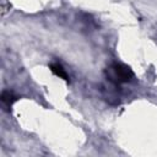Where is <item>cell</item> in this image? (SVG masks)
<instances>
[{
    "mask_svg": "<svg viewBox=\"0 0 157 157\" xmlns=\"http://www.w3.org/2000/svg\"><path fill=\"white\" fill-rule=\"evenodd\" d=\"M110 76L117 81V82H128L132 78L134 74L131 71V69L124 64L120 63H115L110 66Z\"/></svg>",
    "mask_w": 157,
    "mask_h": 157,
    "instance_id": "obj_1",
    "label": "cell"
},
{
    "mask_svg": "<svg viewBox=\"0 0 157 157\" xmlns=\"http://www.w3.org/2000/svg\"><path fill=\"white\" fill-rule=\"evenodd\" d=\"M16 99H17V97H16L12 92H10V91H4V92L1 93V101H2L6 105H11L13 102H16Z\"/></svg>",
    "mask_w": 157,
    "mask_h": 157,
    "instance_id": "obj_3",
    "label": "cell"
},
{
    "mask_svg": "<svg viewBox=\"0 0 157 157\" xmlns=\"http://www.w3.org/2000/svg\"><path fill=\"white\" fill-rule=\"evenodd\" d=\"M50 70H52L53 74H55V75L59 76L60 78H63V80H65V81L69 80V76H67L66 71L63 69V66H61L60 64H50Z\"/></svg>",
    "mask_w": 157,
    "mask_h": 157,
    "instance_id": "obj_2",
    "label": "cell"
}]
</instances>
